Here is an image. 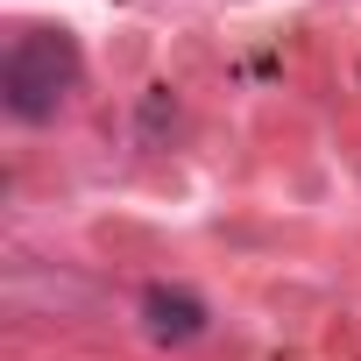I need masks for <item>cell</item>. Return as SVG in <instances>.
<instances>
[{
	"mask_svg": "<svg viewBox=\"0 0 361 361\" xmlns=\"http://www.w3.org/2000/svg\"><path fill=\"white\" fill-rule=\"evenodd\" d=\"M78 92V43L64 29H22L0 57V99L15 121H57V106Z\"/></svg>",
	"mask_w": 361,
	"mask_h": 361,
	"instance_id": "6da1fadb",
	"label": "cell"
},
{
	"mask_svg": "<svg viewBox=\"0 0 361 361\" xmlns=\"http://www.w3.org/2000/svg\"><path fill=\"white\" fill-rule=\"evenodd\" d=\"M142 319H149V340H163V347H185V340L206 333V305L192 290H170V283L142 290Z\"/></svg>",
	"mask_w": 361,
	"mask_h": 361,
	"instance_id": "7a4b0ae2",
	"label": "cell"
}]
</instances>
